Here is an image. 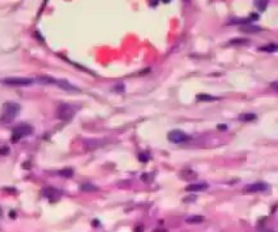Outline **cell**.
I'll list each match as a JSON object with an SVG mask.
<instances>
[{
  "mask_svg": "<svg viewBox=\"0 0 278 232\" xmlns=\"http://www.w3.org/2000/svg\"><path fill=\"white\" fill-rule=\"evenodd\" d=\"M21 111V106L15 102H7L3 105L2 109V120L4 122L12 121Z\"/></svg>",
  "mask_w": 278,
  "mask_h": 232,
  "instance_id": "cell-1",
  "label": "cell"
},
{
  "mask_svg": "<svg viewBox=\"0 0 278 232\" xmlns=\"http://www.w3.org/2000/svg\"><path fill=\"white\" fill-rule=\"evenodd\" d=\"M33 126L29 124H21L18 125V126L14 128V130H12V141H19L21 139H23V137H27L30 136L31 133H33Z\"/></svg>",
  "mask_w": 278,
  "mask_h": 232,
  "instance_id": "cell-2",
  "label": "cell"
},
{
  "mask_svg": "<svg viewBox=\"0 0 278 232\" xmlns=\"http://www.w3.org/2000/svg\"><path fill=\"white\" fill-rule=\"evenodd\" d=\"M75 114V109L72 107L71 105H67V103H61L57 107V118L62 121H69Z\"/></svg>",
  "mask_w": 278,
  "mask_h": 232,
  "instance_id": "cell-3",
  "label": "cell"
},
{
  "mask_svg": "<svg viewBox=\"0 0 278 232\" xmlns=\"http://www.w3.org/2000/svg\"><path fill=\"white\" fill-rule=\"evenodd\" d=\"M2 81L4 84H7V86H14V87H24L34 83V80L30 79V77H6Z\"/></svg>",
  "mask_w": 278,
  "mask_h": 232,
  "instance_id": "cell-4",
  "label": "cell"
},
{
  "mask_svg": "<svg viewBox=\"0 0 278 232\" xmlns=\"http://www.w3.org/2000/svg\"><path fill=\"white\" fill-rule=\"evenodd\" d=\"M167 137H168V140L171 143H175V144H181V143H186L190 140V137L187 136V133H185V132L182 130H171L168 132V134H167Z\"/></svg>",
  "mask_w": 278,
  "mask_h": 232,
  "instance_id": "cell-5",
  "label": "cell"
},
{
  "mask_svg": "<svg viewBox=\"0 0 278 232\" xmlns=\"http://www.w3.org/2000/svg\"><path fill=\"white\" fill-rule=\"evenodd\" d=\"M265 190H267V185L263 183V182H257V183L248 185L244 189V192L246 193H259V192H265Z\"/></svg>",
  "mask_w": 278,
  "mask_h": 232,
  "instance_id": "cell-6",
  "label": "cell"
},
{
  "mask_svg": "<svg viewBox=\"0 0 278 232\" xmlns=\"http://www.w3.org/2000/svg\"><path fill=\"white\" fill-rule=\"evenodd\" d=\"M56 86H58L60 88H62V90H65V91H71V92L79 91L77 87L72 86L71 83H68L67 80H62V79H56Z\"/></svg>",
  "mask_w": 278,
  "mask_h": 232,
  "instance_id": "cell-7",
  "label": "cell"
},
{
  "mask_svg": "<svg viewBox=\"0 0 278 232\" xmlns=\"http://www.w3.org/2000/svg\"><path fill=\"white\" fill-rule=\"evenodd\" d=\"M240 31H242V33H247V34H255V33L262 31V29L258 26H254V24H251V23H247V24L240 26Z\"/></svg>",
  "mask_w": 278,
  "mask_h": 232,
  "instance_id": "cell-8",
  "label": "cell"
},
{
  "mask_svg": "<svg viewBox=\"0 0 278 232\" xmlns=\"http://www.w3.org/2000/svg\"><path fill=\"white\" fill-rule=\"evenodd\" d=\"M179 175H181V178L185 181H194L195 178H197V174H195L193 170H190V168H185L183 171H181Z\"/></svg>",
  "mask_w": 278,
  "mask_h": 232,
  "instance_id": "cell-9",
  "label": "cell"
},
{
  "mask_svg": "<svg viewBox=\"0 0 278 232\" xmlns=\"http://www.w3.org/2000/svg\"><path fill=\"white\" fill-rule=\"evenodd\" d=\"M206 189H208L206 183H193L186 187L187 192H202V190H206Z\"/></svg>",
  "mask_w": 278,
  "mask_h": 232,
  "instance_id": "cell-10",
  "label": "cell"
},
{
  "mask_svg": "<svg viewBox=\"0 0 278 232\" xmlns=\"http://www.w3.org/2000/svg\"><path fill=\"white\" fill-rule=\"evenodd\" d=\"M42 194L45 197H48V198L53 200V198H58L60 197V192H57L56 189H53V187H48V189H45L42 192Z\"/></svg>",
  "mask_w": 278,
  "mask_h": 232,
  "instance_id": "cell-11",
  "label": "cell"
},
{
  "mask_svg": "<svg viewBox=\"0 0 278 232\" xmlns=\"http://www.w3.org/2000/svg\"><path fill=\"white\" fill-rule=\"evenodd\" d=\"M197 101H200V102H214V101H219V98H217V96H213V95H209V94H198Z\"/></svg>",
  "mask_w": 278,
  "mask_h": 232,
  "instance_id": "cell-12",
  "label": "cell"
},
{
  "mask_svg": "<svg viewBox=\"0 0 278 232\" xmlns=\"http://www.w3.org/2000/svg\"><path fill=\"white\" fill-rule=\"evenodd\" d=\"M239 120L242 122H250V121L257 120V115L252 114V113H243V114L239 115Z\"/></svg>",
  "mask_w": 278,
  "mask_h": 232,
  "instance_id": "cell-13",
  "label": "cell"
},
{
  "mask_svg": "<svg viewBox=\"0 0 278 232\" xmlns=\"http://www.w3.org/2000/svg\"><path fill=\"white\" fill-rule=\"evenodd\" d=\"M247 43H248V39H246V38H233V39H231L228 42V45H231V46H243V45H247Z\"/></svg>",
  "mask_w": 278,
  "mask_h": 232,
  "instance_id": "cell-14",
  "label": "cell"
},
{
  "mask_svg": "<svg viewBox=\"0 0 278 232\" xmlns=\"http://www.w3.org/2000/svg\"><path fill=\"white\" fill-rule=\"evenodd\" d=\"M261 52H267V53H273L278 51V45L277 43H269V45H265L262 48H259Z\"/></svg>",
  "mask_w": 278,
  "mask_h": 232,
  "instance_id": "cell-15",
  "label": "cell"
},
{
  "mask_svg": "<svg viewBox=\"0 0 278 232\" xmlns=\"http://www.w3.org/2000/svg\"><path fill=\"white\" fill-rule=\"evenodd\" d=\"M205 219L202 216H190V217L186 219V223H189V224H200Z\"/></svg>",
  "mask_w": 278,
  "mask_h": 232,
  "instance_id": "cell-16",
  "label": "cell"
},
{
  "mask_svg": "<svg viewBox=\"0 0 278 232\" xmlns=\"http://www.w3.org/2000/svg\"><path fill=\"white\" fill-rule=\"evenodd\" d=\"M255 6L258 7L259 11H265L267 7V0H257V2H255Z\"/></svg>",
  "mask_w": 278,
  "mask_h": 232,
  "instance_id": "cell-17",
  "label": "cell"
},
{
  "mask_svg": "<svg viewBox=\"0 0 278 232\" xmlns=\"http://www.w3.org/2000/svg\"><path fill=\"white\" fill-rule=\"evenodd\" d=\"M87 143L92 144V145H90V147H88V148H86V149H94V148H98V147H100V145H102L103 140H88Z\"/></svg>",
  "mask_w": 278,
  "mask_h": 232,
  "instance_id": "cell-18",
  "label": "cell"
},
{
  "mask_svg": "<svg viewBox=\"0 0 278 232\" xmlns=\"http://www.w3.org/2000/svg\"><path fill=\"white\" fill-rule=\"evenodd\" d=\"M60 175H61V177H65V178H71L72 175H73V171H72L71 168H65V170L60 171Z\"/></svg>",
  "mask_w": 278,
  "mask_h": 232,
  "instance_id": "cell-19",
  "label": "cell"
},
{
  "mask_svg": "<svg viewBox=\"0 0 278 232\" xmlns=\"http://www.w3.org/2000/svg\"><path fill=\"white\" fill-rule=\"evenodd\" d=\"M81 190L83 192H94V190H96V187L92 186V185L86 183V185H81Z\"/></svg>",
  "mask_w": 278,
  "mask_h": 232,
  "instance_id": "cell-20",
  "label": "cell"
},
{
  "mask_svg": "<svg viewBox=\"0 0 278 232\" xmlns=\"http://www.w3.org/2000/svg\"><path fill=\"white\" fill-rule=\"evenodd\" d=\"M8 152H10V149H8V147H3V148L0 149V153H2V155H7Z\"/></svg>",
  "mask_w": 278,
  "mask_h": 232,
  "instance_id": "cell-21",
  "label": "cell"
},
{
  "mask_svg": "<svg viewBox=\"0 0 278 232\" xmlns=\"http://www.w3.org/2000/svg\"><path fill=\"white\" fill-rule=\"evenodd\" d=\"M138 158H140L143 162H147V160H148V156H145V153H141V155L138 156Z\"/></svg>",
  "mask_w": 278,
  "mask_h": 232,
  "instance_id": "cell-22",
  "label": "cell"
},
{
  "mask_svg": "<svg viewBox=\"0 0 278 232\" xmlns=\"http://www.w3.org/2000/svg\"><path fill=\"white\" fill-rule=\"evenodd\" d=\"M271 87H273V88L276 90V91H278V81H276V83L271 84Z\"/></svg>",
  "mask_w": 278,
  "mask_h": 232,
  "instance_id": "cell-23",
  "label": "cell"
},
{
  "mask_svg": "<svg viewBox=\"0 0 278 232\" xmlns=\"http://www.w3.org/2000/svg\"><path fill=\"white\" fill-rule=\"evenodd\" d=\"M261 232H273V231H271V230H262Z\"/></svg>",
  "mask_w": 278,
  "mask_h": 232,
  "instance_id": "cell-24",
  "label": "cell"
},
{
  "mask_svg": "<svg viewBox=\"0 0 278 232\" xmlns=\"http://www.w3.org/2000/svg\"><path fill=\"white\" fill-rule=\"evenodd\" d=\"M162 2H164V3H168V2H170V0H162Z\"/></svg>",
  "mask_w": 278,
  "mask_h": 232,
  "instance_id": "cell-25",
  "label": "cell"
}]
</instances>
